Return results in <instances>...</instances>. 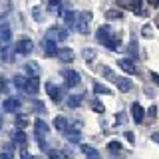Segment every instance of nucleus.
I'll return each mask as SVG.
<instances>
[{"label":"nucleus","mask_w":159,"mask_h":159,"mask_svg":"<svg viewBox=\"0 0 159 159\" xmlns=\"http://www.w3.org/2000/svg\"><path fill=\"white\" fill-rule=\"evenodd\" d=\"M92 109H93L96 113H103V111H106L103 103H102V102H98V99H93V102H92Z\"/></svg>","instance_id":"27"},{"label":"nucleus","mask_w":159,"mask_h":159,"mask_svg":"<svg viewBox=\"0 0 159 159\" xmlns=\"http://www.w3.org/2000/svg\"><path fill=\"white\" fill-rule=\"evenodd\" d=\"M66 38H68L66 28H60V26H52L46 34V40H50V42H64Z\"/></svg>","instance_id":"2"},{"label":"nucleus","mask_w":159,"mask_h":159,"mask_svg":"<svg viewBox=\"0 0 159 159\" xmlns=\"http://www.w3.org/2000/svg\"><path fill=\"white\" fill-rule=\"evenodd\" d=\"M82 151L84 153H86V155H96V149H93V147H89V145H82Z\"/></svg>","instance_id":"34"},{"label":"nucleus","mask_w":159,"mask_h":159,"mask_svg":"<svg viewBox=\"0 0 159 159\" xmlns=\"http://www.w3.org/2000/svg\"><path fill=\"white\" fill-rule=\"evenodd\" d=\"M82 102H84V98L80 96V93H72V96H68V106L70 107H80Z\"/></svg>","instance_id":"22"},{"label":"nucleus","mask_w":159,"mask_h":159,"mask_svg":"<svg viewBox=\"0 0 159 159\" xmlns=\"http://www.w3.org/2000/svg\"><path fill=\"white\" fill-rule=\"evenodd\" d=\"M2 50H4V48H2V46H0V56H2Z\"/></svg>","instance_id":"47"},{"label":"nucleus","mask_w":159,"mask_h":159,"mask_svg":"<svg viewBox=\"0 0 159 159\" xmlns=\"http://www.w3.org/2000/svg\"><path fill=\"white\" fill-rule=\"evenodd\" d=\"M131 113H133V121H135V123H141L143 121V107L139 106L137 102L131 106Z\"/></svg>","instance_id":"17"},{"label":"nucleus","mask_w":159,"mask_h":159,"mask_svg":"<svg viewBox=\"0 0 159 159\" xmlns=\"http://www.w3.org/2000/svg\"><path fill=\"white\" fill-rule=\"evenodd\" d=\"M62 133H64V135H66L72 143H80V125H76V127H66Z\"/></svg>","instance_id":"9"},{"label":"nucleus","mask_w":159,"mask_h":159,"mask_svg":"<svg viewBox=\"0 0 159 159\" xmlns=\"http://www.w3.org/2000/svg\"><path fill=\"white\" fill-rule=\"evenodd\" d=\"M60 2H62V0H48V6H50V8H58Z\"/></svg>","instance_id":"37"},{"label":"nucleus","mask_w":159,"mask_h":159,"mask_svg":"<svg viewBox=\"0 0 159 159\" xmlns=\"http://www.w3.org/2000/svg\"><path fill=\"white\" fill-rule=\"evenodd\" d=\"M129 52H131V56H137V42L135 40H131V44H129Z\"/></svg>","instance_id":"35"},{"label":"nucleus","mask_w":159,"mask_h":159,"mask_svg":"<svg viewBox=\"0 0 159 159\" xmlns=\"http://www.w3.org/2000/svg\"><path fill=\"white\" fill-rule=\"evenodd\" d=\"M46 93L50 96V99H52V102H62V89H60L56 84H52V82H48L46 84Z\"/></svg>","instance_id":"5"},{"label":"nucleus","mask_w":159,"mask_h":159,"mask_svg":"<svg viewBox=\"0 0 159 159\" xmlns=\"http://www.w3.org/2000/svg\"><path fill=\"white\" fill-rule=\"evenodd\" d=\"M10 38H12L10 26L8 24H2V26H0V42H10Z\"/></svg>","instance_id":"19"},{"label":"nucleus","mask_w":159,"mask_h":159,"mask_svg":"<svg viewBox=\"0 0 159 159\" xmlns=\"http://www.w3.org/2000/svg\"><path fill=\"white\" fill-rule=\"evenodd\" d=\"M32 48H34V42H32V40L22 38V40H18V42H16V46H14L12 50L16 54H20V56H26V54L32 52Z\"/></svg>","instance_id":"3"},{"label":"nucleus","mask_w":159,"mask_h":159,"mask_svg":"<svg viewBox=\"0 0 159 159\" xmlns=\"http://www.w3.org/2000/svg\"><path fill=\"white\" fill-rule=\"evenodd\" d=\"M24 70H26V74L30 78H38V74H40V66L36 62H26L24 64Z\"/></svg>","instance_id":"15"},{"label":"nucleus","mask_w":159,"mask_h":159,"mask_svg":"<svg viewBox=\"0 0 159 159\" xmlns=\"http://www.w3.org/2000/svg\"><path fill=\"white\" fill-rule=\"evenodd\" d=\"M155 111H157V107H155V106H151V107L147 109V116H149V117H155Z\"/></svg>","instance_id":"38"},{"label":"nucleus","mask_w":159,"mask_h":159,"mask_svg":"<svg viewBox=\"0 0 159 159\" xmlns=\"http://www.w3.org/2000/svg\"><path fill=\"white\" fill-rule=\"evenodd\" d=\"M26 125H28V117L22 116V113H16V127H20V131H22Z\"/></svg>","instance_id":"23"},{"label":"nucleus","mask_w":159,"mask_h":159,"mask_svg":"<svg viewBox=\"0 0 159 159\" xmlns=\"http://www.w3.org/2000/svg\"><path fill=\"white\" fill-rule=\"evenodd\" d=\"M12 139H14V143H18V145L22 147V149L26 147V141H28V137H26V133H24V131H20V129H18V131H14Z\"/></svg>","instance_id":"18"},{"label":"nucleus","mask_w":159,"mask_h":159,"mask_svg":"<svg viewBox=\"0 0 159 159\" xmlns=\"http://www.w3.org/2000/svg\"><path fill=\"white\" fill-rule=\"evenodd\" d=\"M58 58L62 60L64 64H70L74 60V52L70 48H58Z\"/></svg>","instance_id":"13"},{"label":"nucleus","mask_w":159,"mask_h":159,"mask_svg":"<svg viewBox=\"0 0 159 159\" xmlns=\"http://www.w3.org/2000/svg\"><path fill=\"white\" fill-rule=\"evenodd\" d=\"M44 54H46L48 58H52V56H58L56 42H50V40H44Z\"/></svg>","instance_id":"14"},{"label":"nucleus","mask_w":159,"mask_h":159,"mask_svg":"<svg viewBox=\"0 0 159 159\" xmlns=\"http://www.w3.org/2000/svg\"><path fill=\"white\" fill-rule=\"evenodd\" d=\"M106 48H107V50H119V38L113 36L109 42H106Z\"/></svg>","instance_id":"25"},{"label":"nucleus","mask_w":159,"mask_h":159,"mask_svg":"<svg viewBox=\"0 0 159 159\" xmlns=\"http://www.w3.org/2000/svg\"><path fill=\"white\" fill-rule=\"evenodd\" d=\"M28 159H38V157H28Z\"/></svg>","instance_id":"48"},{"label":"nucleus","mask_w":159,"mask_h":159,"mask_svg":"<svg viewBox=\"0 0 159 159\" xmlns=\"http://www.w3.org/2000/svg\"><path fill=\"white\" fill-rule=\"evenodd\" d=\"M155 24H157V26H159V14H157V16H155Z\"/></svg>","instance_id":"45"},{"label":"nucleus","mask_w":159,"mask_h":159,"mask_svg":"<svg viewBox=\"0 0 159 159\" xmlns=\"http://www.w3.org/2000/svg\"><path fill=\"white\" fill-rule=\"evenodd\" d=\"M0 159H12V153H8V151H2V153H0Z\"/></svg>","instance_id":"41"},{"label":"nucleus","mask_w":159,"mask_h":159,"mask_svg":"<svg viewBox=\"0 0 159 159\" xmlns=\"http://www.w3.org/2000/svg\"><path fill=\"white\" fill-rule=\"evenodd\" d=\"M0 127H2V116H0Z\"/></svg>","instance_id":"46"},{"label":"nucleus","mask_w":159,"mask_h":159,"mask_svg":"<svg viewBox=\"0 0 159 159\" xmlns=\"http://www.w3.org/2000/svg\"><path fill=\"white\" fill-rule=\"evenodd\" d=\"M24 89H26L28 93H32V96H36V93H38V78H28Z\"/></svg>","instance_id":"16"},{"label":"nucleus","mask_w":159,"mask_h":159,"mask_svg":"<svg viewBox=\"0 0 159 159\" xmlns=\"http://www.w3.org/2000/svg\"><path fill=\"white\" fill-rule=\"evenodd\" d=\"M149 4H151V6H155V4H159V0H147Z\"/></svg>","instance_id":"43"},{"label":"nucleus","mask_w":159,"mask_h":159,"mask_svg":"<svg viewBox=\"0 0 159 159\" xmlns=\"http://www.w3.org/2000/svg\"><path fill=\"white\" fill-rule=\"evenodd\" d=\"M62 74L66 78V86H70V88H76L82 82V76H80V72H76V70H64Z\"/></svg>","instance_id":"4"},{"label":"nucleus","mask_w":159,"mask_h":159,"mask_svg":"<svg viewBox=\"0 0 159 159\" xmlns=\"http://www.w3.org/2000/svg\"><path fill=\"white\" fill-rule=\"evenodd\" d=\"M93 92H96V93H106V96H109V93H111V89L106 88L103 84H93Z\"/></svg>","instance_id":"24"},{"label":"nucleus","mask_w":159,"mask_h":159,"mask_svg":"<svg viewBox=\"0 0 159 159\" xmlns=\"http://www.w3.org/2000/svg\"><path fill=\"white\" fill-rule=\"evenodd\" d=\"M141 2L143 0H117L119 6L129 8V10H133V12H137V14H141Z\"/></svg>","instance_id":"7"},{"label":"nucleus","mask_w":159,"mask_h":159,"mask_svg":"<svg viewBox=\"0 0 159 159\" xmlns=\"http://www.w3.org/2000/svg\"><path fill=\"white\" fill-rule=\"evenodd\" d=\"M32 16H34L36 22H42V20H44V16H42V6H34L32 8Z\"/></svg>","instance_id":"26"},{"label":"nucleus","mask_w":159,"mask_h":159,"mask_svg":"<svg viewBox=\"0 0 159 159\" xmlns=\"http://www.w3.org/2000/svg\"><path fill=\"white\" fill-rule=\"evenodd\" d=\"M117 64H119V68H121L123 72H127V74H137V66L133 64V60H129V58H121Z\"/></svg>","instance_id":"8"},{"label":"nucleus","mask_w":159,"mask_h":159,"mask_svg":"<svg viewBox=\"0 0 159 159\" xmlns=\"http://www.w3.org/2000/svg\"><path fill=\"white\" fill-rule=\"evenodd\" d=\"M34 131H36V137H38V139H46L48 125L42 121V119H36V121H34Z\"/></svg>","instance_id":"10"},{"label":"nucleus","mask_w":159,"mask_h":159,"mask_svg":"<svg viewBox=\"0 0 159 159\" xmlns=\"http://www.w3.org/2000/svg\"><path fill=\"white\" fill-rule=\"evenodd\" d=\"M38 145L42 151H48V145H46V139H38Z\"/></svg>","instance_id":"36"},{"label":"nucleus","mask_w":159,"mask_h":159,"mask_svg":"<svg viewBox=\"0 0 159 159\" xmlns=\"http://www.w3.org/2000/svg\"><path fill=\"white\" fill-rule=\"evenodd\" d=\"M116 86L121 89V92H129L131 89V82L127 78H116Z\"/></svg>","instance_id":"21"},{"label":"nucleus","mask_w":159,"mask_h":159,"mask_svg":"<svg viewBox=\"0 0 159 159\" xmlns=\"http://www.w3.org/2000/svg\"><path fill=\"white\" fill-rule=\"evenodd\" d=\"M89 22H92V12L76 14V30L80 34H89Z\"/></svg>","instance_id":"1"},{"label":"nucleus","mask_w":159,"mask_h":159,"mask_svg":"<svg viewBox=\"0 0 159 159\" xmlns=\"http://www.w3.org/2000/svg\"><path fill=\"white\" fill-rule=\"evenodd\" d=\"M88 159H102V157H99L98 153H96V155H88Z\"/></svg>","instance_id":"44"},{"label":"nucleus","mask_w":159,"mask_h":159,"mask_svg":"<svg viewBox=\"0 0 159 159\" xmlns=\"http://www.w3.org/2000/svg\"><path fill=\"white\" fill-rule=\"evenodd\" d=\"M151 139H153L155 143H159V133H157V131H155V133H151Z\"/></svg>","instance_id":"42"},{"label":"nucleus","mask_w":159,"mask_h":159,"mask_svg":"<svg viewBox=\"0 0 159 159\" xmlns=\"http://www.w3.org/2000/svg\"><path fill=\"white\" fill-rule=\"evenodd\" d=\"M106 18L107 20H119V18H121V12H117V10H107Z\"/></svg>","instance_id":"29"},{"label":"nucleus","mask_w":159,"mask_h":159,"mask_svg":"<svg viewBox=\"0 0 159 159\" xmlns=\"http://www.w3.org/2000/svg\"><path fill=\"white\" fill-rule=\"evenodd\" d=\"M107 149H109V151H119V149H121V143H119V141H109Z\"/></svg>","instance_id":"33"},{"label":"nucleus","mask_w":159,"mask_h":159,"mask_svg":"<svg viewBox=\"0 0 159 159\" xmlns=\"http://www.w3.org/2000/svg\"><path fill=\"white\" fill-rule=\"evenodd\" d=\"M32 109H36L38 113H42V111H44L46 107H44V103H42V102H38V99H34V102H32Z\"/></svg>","instance_id":"31"},{"label":"nucleus","mask_w":159,"mask_h":159,"mask_svg":"<svg viewBox=\"0 0 159 159\" xmlns=\"http://www.w3.org/2000/svg\"><path fill=\"white\" fill-rule=\"evenodd\" d=\"M54 127H56L58 131H64V129L68 127V119L64 116H56V117H54Z\"/></svg>","instance_id":"20"},{"label":"nucleus","mask_w":159,"mask_h":159,"mask_svg":"<svg viewBox=\"0 0 159 159\" xmlns=\"http://www.w3.org/2000/svg\"><path fill=\"white\" fill-rule=\"evenodd\" d=\"M84 58H86V60H93V58H96V52H93V50L92 48H84Z\"/></svg>","instance_id":"30"},{"label":"nucleus","mask_w":159,"mask_h":159,"mask_svg":"<svg viewBox=\"0 0 159 159\" xmlns=\"http://www.w3.org/2000/svg\"><path fill=\"white\" fill-rule=\"evenodd\" d=\"M26 80L28 78H24V76H14V86L24 89V86H26Z\"/></svg>","instance_id":"28"},{"label":"nucleus","mask_w":159,"mask_h":159,"mask_svg":"<svg viewBox=\"0 0 159 159\" xmlns=\"http://www.w3.org/2000/svg\"><path fill=\"white\" fill-rule=\"evenodd\" d=\"M103 76H106L107 80H111V82H116V74H113V70H109V68H103Z\"/></svg>","instance_id":"32"},{"label":"nucleus","mask_w":159,"mask_h":159,"mask_svg":"<svg viewBox=\"0 0 159 159\" xmlns=\"http://www.w3.org/2000/svg\"><path fill=\"white\" fill-rule=\"evenodd\" d=\"M62 18H64V24H66L68 28H76V12H72V10H64Z\"/></svg>","instance_id":"12"},{"label":"nucleus","mask_w":159,"mask_h":159,"mask_svg":"<svg viewBox=\"0 0 159 159\" xmlns=\"http://www.w3.org/2000/svg\"><path fill=\"white\" fill-rule=\"evenodd\" d=\"M96 38H98L102 44L109 42V40H111V30H109L107 26H99V28H98V32H96Z\"/></svg>","instance_id":"11"},{"label":"nucleus","mask_w":159,"mask_h":159,"mask_svg":"<svg viewBox=\"0 0 159 159\" xmlns=\"http://www.w3.org/2000/svg\"><path fill=\"white\" fill-rule=\"evenodd\" d=\"M20 106H22V102H20L18 98H8V99H4V103H2V109L4 111H10V113H16Z\"/></svg>","instance_id":"6"},{"label":"nucleus","mask_w":159,"mask_h":159,"mask_svg":"<svg viewBox=\"0 0 159 159\" xmlns=\"http://www.w3.org/2000/svg\"><path fill=\"white\" fill-rule=\"evenodd\" d=\"M149 76H151V80H153V82H155L157 86H159V74H157V72H151Z\"/></svg>","instance_id":"40"},{"label":"nucleus","mask_w":159,"mask_h":159,"mask_svg":"<svg viewBox=\"0 0 159 159\" xmlns=\"http://www.w3.org/2000/svg\"><path fill=\"white\" fill-rule=\"evenodd\" d=\"M4 89H6V80H4L2 76H0V93H2Z\"/></svg>","instance_id":"39"}]
</instances>
